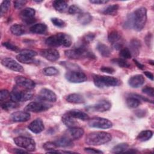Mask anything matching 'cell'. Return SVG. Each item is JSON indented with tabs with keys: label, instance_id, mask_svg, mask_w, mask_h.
Masks as SVG:
<instances>
[{
	"label": "cell",
	"instance_id": "6da1fadb",
	"mask_svg": "<svg viewBox=\"0 0 154 154\" xmlns=\"http://www.w3.org/2000/svg\"><path fill=\"white\" fill-rule=\"evenodd\" d=\"M147 21V10L141 7L128 16L126 24L137 31H141Z\"/></svg>",
	"mask_w": 154,
	"mask_h": 154
},
{
	"label": "cell",
	"instance_id": "7a4b0ae2",
	"mask_svg": "<svg viewBox=\"0 0 154 154\" xmlns=\"http://www.w3.org/2000/svg\"><path fill=\"white\" fill-rule=\"evenodd\" d=\"M64 54L67 58L73 60H79L87 58L90 59L96 58L94 54L88 50L87 45L82 41L80 42L79 43H78L76 46L73 49L65 51Z\"/></svg>",
	"mask_w": 154,
	"mask_h": 154
},
{
	"label": "cell",
	"instance_id": "3957f363",
	"mask_svg": "<svg viewBox=\"0 0 154 154\" xmlns=\"http://www.w3.org/2000/svg\"><path fill=\"white\" fill-rule=\"evenodd\" d=\"M111 139V135L108 132L103 131L92 132L87 135L85 143L91 146H99L109 142Z\"/></svg>",
	"mask_w": 154,
	"mask_h": 154
},
{
	"label": "cell",
	"instance_id": "277c9868",
	"mask_svg": "<svg viewBox=\"0 0 154 154\" xmlns=\"http://www.w3.org/2000/svg\"><path fill=\"white\" fill-rule=\"evenodd\" d=\"M45 43L51 47H58L61 45L70 47L72 43V37L69 34L60 32L47 38Z\"/></svg>",
	"mask_w": 154,
	"mask_h": 154
},
{
	"label": "cell",
	"instance_id": "5b68a950",
	"mask_svg": "<svg viewBox=\"0 0 154 154\" xmlns=\"http://www.w3.org/2000/svg\"><path fill=\"white\" fill-rule=\"evenodd\" d=\"M93 82L97 87L101 88L105 87H115L120 84V81L115 77L99 75H94L93 76Z\"/></svg>",
	"mask_w": 154,
	"mask_h": 154
},
{
	"label": "cell",
	"instance_id": "8992f818",
	"mask_svg": "<svg viewBox=\"0 0 154 154\" xmlns=\"http://www.w3.org/2000/svg\"><path fill=\"white\" fill-rule=\"evenodd\" d=\"M33 93L31 90H20L17 87H16L11 92L10 97L11 100L19 102L31 100L33 97Z\"/></svg>",
	"mask_w": 154,
	"mask_h": 154
},
{
	"label": "cell",
	"instance_id": "52a82bcc",
	"mask_svg": "<svg viewBox=\"0 0 154 154\" xmlns=\"http://www.w3.org/2000/svg\"><path fill=\"white\" fill-rule=\"evenodd\" d=\"M14 142L17 146L25 149L28 152H32L35 150V142L31 138L19 136L14 138Z\"/></svg>",
	"mask_w": 154,
	"mask_h": 154
},
{
	"label": "cell",
	"instance_id": "ba28073f",
	"mask_svg": "<svg viewBox=\"0 0 154 154\" xmlns=\"http://www.w3.org/2000/svg\"><path fill=\"white\" fill-rule=\"evenodd\" d=\"M65 78L67 81L72 83H81L87 79L86 75L81 69L68 70L65 74Z\"/></svg>",
	"mask_w": 154,
	"mask_h": 154
},
{
	"label": "cell",
	"instance_id": "9c48e42d",
	"mask_svg": "<svg viewBox=\"0 0 154 154\" xmlns=\"http://www.w3.org/2000/svg\"><path fill=\"white\" fill-rule=\"evenodd\" d=\"M88 125L91 128L105 129L111 128L112 126V123L107 119L96 117L89 120Z\"/></svg>",
	"mask_w": 154,
	"mask_h": 154
},
{
	"label": "cell",
	"instance_id": "30bf717a",
	"mask_svg": "<svg viewBox=\"0 0 154 154\" xmlns=\"http://www.w3.org/2000/svg\"><path fill=\"white\" fill-rule=\"evenodd\" d=\"M51 106V105L42 101H35L28 103L25 108V110L28 112H40L49 109Z\"/></svg>",
	"mask_w": 154,
	"mask_h": 154
},
{
	"label": "cell",
	"instance_id": "8fae6325",
	"mask_svg": "<svg viewBox=\"0 0 154 154\" xmlns=\"http://www.w3.org/2000/svg\"><path fill=\"white\" fill-rule=\"evenodd\" d=\"M108 42L111 44L113 48L120 49L123 45V40L120 34L117 31H111L108 35Z\"/></svg>",
	"mask_w": 154,
	"mask_h": 154
},
{
	"label": "cell",
	"instance_id": "7c38bea8",
	"mask_svg": "<svg viewBox=\"0 0 154 154\" xmlns=\"http://www.w3.org/2000/svg\"><path fill=\"white\" fill-rule=\"evenodd\" d=\"M1 64L7 67L8 69H10L13 71L19 72H23L24 69L23 67L16 61L13 60L11 58H4L1 60Z\"/></svg>",
	"mask_w": 154,
	"mask_h": 154
},
{
	"label": "cell",
	"instance_id": "4fadbf2b",
	"mask_svg": "<svg viewBox=\"0 0 154 154\" xmlns=\"http://www.w3.org/2000/svg\"><path fill=\"white\" fill-rule=\"evenodd\" d=\"M111 107V103L108 100H102L92 106H88L86 108L90 111L102 112L109 110Z\"/></svg>",
	"mask_w": 154,
	"mask_h": 154
},
{
	"label": "cell",
	"instance_id": "5bb4252c",
	"mask_svg": "<svg viewBox=\"0 0 154 154\" xmlns=\"http://www.w3.org/2000/svg\"><path fill=\"white\" fill-rule=\"evenodd\" d=\"M40 54L47 60L52 62L58 60L60 58L59 52L57 49L53 48L42 49L40 51Z\"/></svg>",
	"mask_w": 154,
	"mask_h": 154
},
{
	"label": "cell",
	"instance_id": "9a60e30c",
	"mask_svg": "<svg viewBox=\"0 0 154 154\" xmlns=\"http://www.w3.org/2000/svg\"><path fill=\"white\" fill-rule=\"evenodd\" d=\"M14 81L18 87H22L26 89L32 90L35 86V83L32 80L24 76H16L14 79Z\"/></svg>",
	"mask_w": 154,
	"mask_h": 154
},
{
	"label": "cell",
	"instance_id": "2e32d148",
	"mask_svg": "<svg viewBox=\"0 0 154 154\" xmlns=\"http://www.w3.org/2000/svg\"><path fill=\"white\" fill-rule=\"evenodd\" d=\"M84 134V131L82 128L78 126L69 128L66 132L64 136L67 137L72 140H76L81 138Z\"/></svg>",
	"mask_w": 154,
	"mask_h": 154
},
{
	"label": "cell",
	"instance_id": "e0dca14e",
	"mask_svg": "<svg viewBox=\"0 0 154 154\" xmlns=\"http://www.w3.org/2000/svg\"><path fill=\"white\" fill-rule=\"evenodd\" d=\"M38 99L41 100H46L49 102H55L57 100V95L52 90L48 88H42L38 96Z\"/></svg>",
	"mask_w": 154,
	"mask_h": 154
},
{
	"label": "cell",
	"instance_id": "ac0fdd59",
	"mask_svg": "<svg viewBox=\"0 0 154 154\" xmlns=\"http://www.w3.org/2000/svg\"><path fill=\"white\" fill-rule=\"evenodd\" d=\"M31 116L28 111H17L11 114V120L14 122H24L30 119Z\"/></svg>",
	"mask_w": 154,
	"mask_h": 154
},
{
	"label": "cell",
	"instance_id": "d6986e66",
	"mask_svg": "<svg viewBox=\"0 0 154 154\" xmlns=\"http://www.w3.org/2000/svg\"><path fill=\"white\" fill-rule=\"evenodd\" d=\"M35 13V11L34 9L27 7L20 12V16L26 23H32L35 22V19L34 18Z\"/></svg>",
	"mask_w": 154,
	"mask_h": 154
},
{
	"label": "cell",
	"instance_id": "ffe728a7",
	"mask_svg": "<svg viewBox=\"0 0 154 154\" xmlns=\"http://www.w3.org/2000/svg\"><path fill=\"white\" fill-rule=\"evenodd\" d=\"M44 124L41 119H36L28 126V128L34 134H38L42 132L44 129Z\"/></svg>",
	"mask_w": 154,
	"mask_h": 154
},
{
	"label": "cell",
	"instance_id": "44dd1931",
	"mask_svg": "<svg viewBox=\"0 0 154 154\" xmlns=\"http://www.w3.org/2000/svg\"><path fill=\"white\" fill-rule=\"evenodd\" d=\"M145 79L142 75H135L128 80V84L132 88H138L144 83Z\"/></svg>",
	"mask_w": 154,
	"mask_h": 154
},
{
	"label": "cell",
	"instance_id": "7402d4cb",
	"mask_svg": "<svg viewBox=\"0 0 154 154\" xmlns=\"http://www.w3.org/2000/svg\"><path fill=\"white\" fill-rule=\"evenodd\" d=\"M66 113L74 119H80L83 121H86L89 120V116L85 112L79 109L69 110L67 111Z\"/></svg>",
	"mask_w": 154,
	"mask_h": 154
},
{
	"label": "cell",
	"instance_id": "603a6c76",
	"mask_svg": "<svg viewBox=\"0 0 154 154\" xmlns=\"http://www.w3.org/2000/svg\"><path fill=\"white\" fill-rule=\"evenodd\" d=\"M66 100L72 103H82L85 102L84 96L78 93H72L67 95L66 97Z\"/></svg>",
	"mask_w": 154,
	"mask_h": 154
},
{
	"label": "cell",
	"instance_id": "cb8c5ba5",
	"mask_svg": "<svg viewBox=\"0 0 154 154\" xmlns=\"http://www.w3.org/2000/svg\"><path fill=\"white\" fill-rule=\"evenodd\" d=\"M54 142L55 143V144L58 147H69L73 146L72 140L64 135L58 138Z\"/></svg>",
	"mask_w": 154,
	"mask_h": 154
},
{
	"label": "cell",
	"instance_id": "d4e9b609",
	"mask_svg": "<svg viewBox=\"0 0 154 154\" xmlns=\"http://www.w3.org/2000/svg\"><path fill=\"white\" fill-rule=\"evenodd\" d=\"M62 122L66 126H67L69 128L78 126V122L75 121L74 118L72 117L71 116H70L66 113H65L63 116Z\"/></svg>",
	"mask_w": 154,
	"mask_h": 154
},
{
	"label": "cell",
	"instance_id": "484cf974",
	"mask_svg": "<svg viewBox=\"0 0 154 154\" xmlns=\"http://www.w3.org/2000/svg\"><path fill=\"white\" fill-rule=\"evenodd\" d=\"M130 51L131 54L134 55H137L139 54V49L141 47V42L137 38H134L131 40L130 44Z\"/></svg>",
	"mask_w": 154,
	"mask_h": 154
},
{
	"label": "cell",
	"instance_id": "4316f807",
	"mask_svg": "<svg viewBox=\"0 0 154 154\" xmlns=\"http://www.w3.org/2000/svg\"><path fill=\"white\" fill-rule=\"evenodd\" d=\"M126 105L130 108H137L141 103V100L132 94L126 99Z\"/></svg>",
	"mask_w": 154,
	"mask_h": 154
},
{
	"label": "cell",
	"instance_id": "83f0119b",
	"mask_svg": "<svg viewBox=\"0 0 154 154\" xmlns=\"http://www.w3.org/2000/svg\"><path fill=\"white\" fill-rule=\"evenodd\" d=\"M47 29V26L43 23H38L33 25L29 29L30 31L34 34H43Z\"/></svg>",
	"mask_w": 154,
	"mask_h": 154
},
{
	"label": "cell",
	"instance_id": "f1b7e54d",
	"mask_svg": "<svg viewBox=\"0 0 154 154\" xmlns=\"http://www.w3.org/2000/svg\"><path fill=\"white\" fill-rule=\"evenodd\" d=\"M96 48L100 54L104 57H108L111 55V51L110 48L103 43H99L96 46Z\"/></svg>",
	"mask_w": 154,
	"mask_h": 154
},
{
	"label": "cell",
	"instance_id": "f546056e",
	"mask_svg": "<svg viewBox=\"0 0 154 154\" xmlns=\"http://www.w3.org/2000/svg\"><path fill=\"white\" fill-rule=\"evenodd\" d=\"M11 32L15 35H22L25 34L26 29L24 26L19 24H14L10 27Z\"/></svg>",
	"mask_w": 154,
	"mask_h": 154
},
{
	"label": "cell",
	"instance_id": "4dcf8cb0",
	"mask_svg": "<svg viewBox=\"0 0 154 154\" xmlns=\"http://www.w3.org/2000/svg\"><path fill=\"white\" fill-rule=\"evenodd\" d=\"M54 8L59 12H64L67 8V3L65 1L56 0L52 3Z\"/></svg>",
	"mask_w": 154,
	"mask_h": 154
},
{
	"label": "cell",
	"instance_id": "1f68e13d",
	"mask_svg": "<svg viewBox=\"0 0 154 154\" xmlns=\"http://www.w3.org/2000/svg\"><path fill=\"white\" fill-rule=\"evenodd\" d=\"M91 20L92 17L88 13H81L78 17V22L83 25L89 23Z\"/></svg>",
	"mask_w": 154,
	"mask_h": 154
},
{
	"label": "cell",
	"instance_id": "d6a6232c",
	"mask_svg": "<svg viewBox=\"0 0 154 154\" xmlns=\"http://www.w3.org/2000/svg\"><path fill=\"white\" fill-rule=\"evenodd\" d=\"M152 136H153L152 131L150 130H145L139 133V134L137 137V139L140 141L144 142L150 140L152 137Z\"/></svg>",
	"mask_w": 154,
	"mask_h": 154
},
{
	"label": "cell",
	"instance_id": "836d02e7",
	"mask_svg": "<svg viewBox=\"0 0 154 154\" xmlns=\"http://www.w3.org/2000/svg\"><path fill=\"white\" fill-rule=\"evenodd\" d=\"M119 6L118 4H112L106 7L103 11L102 13L104 14L107 15H116L118 11Z\"/></svg>",
	"mask_w": 154,
	"mask_h": 154
},
{
	"label": "cell",
	"instance_id": "e575fe53",
	"mask_svg": "<svg viewBox=\"0 0 154 154\" xmlns=\"http://www.w3.org/2000/svg\"><path fill=\"white\" fill-rule=\"evenodd\" d=\"M16 59L20 63H24V64H32L34 63L35 62V60L33 57H28L20 54H19L16 56Z\"/></svg>",
	"mask_w": 154,
	"mask_h": 154
},
{
	"label": "cell",
	"instance_id": "d590c367",
	"mask_svg": "<svg viewBox=\"0 0 154 154\" xmlns=\"http://www.w3.org/2000/svg\"><path fill=\"white\" fill-rule=\"evenodd\" d=\"M128 144L125 143L119 144L116 146H115L112 149L111 152L114 153H122L125 152L128 149Z\"/></svg>",
	"mask_w": 154,
	"mask_h": 154
},
{
	"label": "cell",
	"instance_id": "8d00e7d4",
	"mask_svg": "<svg viewBox=\"0 0 154 154\" xmlns=\"http://www.w3.org/2000/svg\"><path fill=\"white\" fill-rule=\"evenodd\" d=\"M42 73L46 76H54L58 73V70L55 67H47L43 69Z\"/></svg>",
	"mask_w": 154,
	"mask_h": 154
},
{
	"label": "cell",
	"instance_id": "74e56055",
	"mask_svg": "<svg viewBox=\"0 0 154 154\" xmlns=\"http://www.w3.org/2000/svg\"><path fill=\"white\" fill-rule=\"evenodd\" d=\"M18 106H19V104L17 103V102H14L11 100V101L5 102L1 105L2 108L4 109V110H8V109H11L16 108Z\"/></svg>",
	"mask_w": 154,
	"mask_h": 154
},
{
	"label": "cell",
	"instance_id": "f35d334b",
	"mask_svg": "<svg viewBox=\"0 0 154 154\" xmlns=\"http://www.w3.org/2000/svg\"><path fill=\"white\" fill-rule=\"evenodd\" d=\"M111 61L116 64H117L119 67H124V68H129L130 67L129 63L125 59L119 58H114L111 60Z\"/></svg>",
	"mask_w": 154,
	"mask_h": 154
},
{
	"label": "cell",
	"instance_id": "ab89813d",
	"mask_svg": "<svg viewBox=\"0 0 154 154\" xmlns=\"http://www.w3.org/2000/svg\"><path fill=\"white\" fill-rule=\"evenodd\" d=\"M10 7V1H4L1 5V16L4 15L9 10Z\"/></svg>",
	"mask_w": 154,
	"mask_h": 154
},
{
	"label": "cell",
	"instance_id": "60d3db41",
	"mask_svg": "<svg viewBox=\"0 0 154 154\" xmlns=\"http://www.w3.org/2000/svg\"><path fill=\"white\" fill-rule=\"evenodd\" d=\"M119 55H120L121 58H123L125 60L131 58L132 57V54H131V52L129 49H128L127 48L121 49Z\"/></svg>",
	"mask_w": 154,
	"mask_h": 154
},
{
	"label": "cell",
	"instance_id": "b9f144b4",
	"mask_svg": "<svg viewBox=\"0 0 154 154\" xmlns=\"http://www.w3.org/2000/svg\"><path fill=\"white\" fill-rule=\"evenodd\" d=\"M63 66H64L66 69H68V70H79L81 69L80 67L75 64L70 63V62H61L60 63Z\"/></svg>",
	"mask_w": 154,
	"mask_h": 154
},
{
	"label": "cell",
	"instance_id": "7bdbcfd3",
	"mask_svg": "<svg viewBox=\"0 0 154 154\" xmlns=\"http://www.w3.org/2000/svg\"><path fill=\"white\" fill-rule=\"evenodd\" d=\"M94 37L95 35L93 33H88L83 36L81 41L84 43L88 45L94 40Z\"/></svg>",
	"mask_w": 154,
	"mask_h": 154
},
{
	"label": "cell",
	"instance_id": "ee69618b",
	"mask_svg": "<svg viewBox=\"0 0 154 154\" xmlns=\"http://www.w3.org/2000/svg\"><path fill=\"white\" fill-rule=\"evenodd\" d=\"M2 46H4L5 48H6L7 49H9V50H11L12 51H14V52H18L20 51L19 47H17L16 45L10 43V42H4L2 43Z\"/></svg>",
	"mask_w": 154,
	"mask_h": 154
},
{
	"label": "cell",
	"instance_id": "f6af8a7d",
	"mask_svg": "<svg viewBox=\"0 0 154 154\" xmlns=\"http://www.w3.org/2000/svg\"><path fill=\"white\" fill-rule=\"evenodd\" d=\"M52 23L56 26L57 27H60V28H63L64 26H65L66 25V23L64 22V21H63V20H61V19L57 18V17H53L51 18V19Z\"/></svg>",
	"mask_w": 154,
	"mask_h": 154
},
{
	"label": "cell",
	"instance_id": "bcb514c9",
	"mask_svg": "<svg viewBox=\"0 0 154 154\" xmlns=\"http://www.w3.org/2000/svg\"><path fill=\"white\" fill-rule=\"evenodd\" d=\"M43 148L48 151H51V150H55V149H57L58 147V146H57V144H55V142H46L45 143L43 146Z\"/></svg>",
	"mask_w": 154,
	"mask_h": 154
},
{
	"label": "cell",
	"instance_id": "7dc6e473",
	"mask_svg": "<svg viewBox=\"0 0 154 154\" xmlns=\"http://www.w3.org/2000/svg\"><path fill=\"white\" fill-rule=\"evenodd\" d=\"M19 54L33 58H34L37 55V53L35 51L30 49H23L19 52Z\"/></svg>",
	"mask_w": 154,
	"mask_h": 154
},
{
	"label": "cell",
	"instance_id": "c3c4849f",
	"mask_svg": "<svg viewBox=\"0 0 154 154\" xmlns=\"http://www.w3.org/2000/svg\"><path fill=\"white\" fill-rule=\"evenodd\" d=\"M69 14H80L81 13V9L77 5L73 4L70 6L68 10Z\"/></svg>",
	"mask_w": 154,
	"mask_h": 154
},
{
	"label": "cell",
	"instance_id": "681fc988",
	"mask_svg": "<svg viewBox=\"0 0 154 154\" xmlns=\"http://www.w3.org/2000/svg\"><path fill=\"white\" fill-rule=\"evenodd\" d=\"M143 92L147 95L150 96V97H153L154 96V89L153 87H149V86H146L144 87L142 90Z\"/></svg>",
	"mask_w": 154,
	"mask_h": 154
},
{
	"label": "cell",
	"instance_id": "f907efd6",
	"mask_svg": "<svg viewBox=\"0 0 154 154\" xmlns=\"http://www.w3.org/2000/svg\"><path fill=\"white\" fill-rule=\"evenodd\" d=\"M10 96V93L9 91L7 90H2L0 92V99L1 101H3L4 100H5L8 97Z\"/></svg>",
	"mask_w": 154,
	"mask_h": 154
},
{
	"label": "cell",
	"instance_id": "816d5d0a",
	"mask_svg": "<svg viewBox=\"0 0 154 154\" xmlns=\"http://www.w3.org/2000/svg\"><path fill=\"white\" fill-rule=\"evenodd\" d=\"M26 2H27L26 1H22V0L15 1L14 2V6L16 8L19 9V8H21L22 7H23Z\"/></svg>",
	"mask_w": 154,
	"mask_h": 154
},
{
	"label": "cell",
	"instance_id": "f5cc1de1",
	"mask_svg": "<svg viewBox=\"0 0 154 154\" xmlns=\"http://www.w3.org/2000/svg\"><path fill=\"white\" fill-rule=\"evenodd\" d=\"M100 70L102 72L106 73L108 74H112L115 72V70L110 67H102Z\"/></svg>",
	"mask_w": 154,
	"mask_h": 154
},
{
	"label": "cell",
	"instance_id": "db71d44e",
	"mask_svg": "<svg viewBox=\"0 0 154 154\" xmlns=\"http://www.w3.org/2000/svg\"><path fill=\"white\" fill-rule=\"evenodd\" d=\"M84 150L88 153H103L102 151L94 148H91V147L84 148Z\"/></svg>",
	"mask_w": 154,
	"mask_h": 154
},
{
	"label": "cell",
	"instance_id": "11a10c76",
	"mask_svg": "<svg viewBox=\"0 0 154 154\" xmlns=\"http://www.w3.org/2000/svg\"><path fill=\"white\" fill-rule=\"evenodd\" d=\"M90 2L92 4H106L108 2V1H105V0H91Z\"/></svg>",
	"mask_w": 154,
	"mask_h": 154
},
{
	"label": "cell",
	"instance_id": "9f6ffc18",
	"mask_svg": "<svg viewBox=\"0 0 154 154\" xmlns=\"http://www.w3.org/2000/svg\"><path fill=\"white\" fill-rule=\"evenodd\" d=\"M144 75H145L148 78L150 79L152 81L153 80V74H152L151 72L146 71V72H144Z\"/></svg>",
	"mask_w": 154,
	"mask_h": 154
},
{
	"label": "cell",
	"instance_id": "6f0895ef",
	"mask_svg": "<svg viewBox=\"0 0 154 154\" xmlns=\"http://www.w3.org/2000/svg\"><path fill=\"white\" fill-rule=\"evenodd\" d=\"M134 63L136 64V65L137 66V67L139 68V69H143L144 68V66L143 65V64H141L140 63H139L138 61H137L136 60H134Z\"/></svg>",
	"mask_w": 154,
	"mask_h": 154
},
{
	"label": "cell",
	"instance_id": "680465c9",
	"mask_svg": "<svg viewBox=\"0 0 154 154\" xmlns=\"http://www.w3.org/2000/svg\"><path fill=\"white\" fill-rule=\"evenodd\" d=\"M15 152L17 153H27L28 151L26 150H22L21 149H15Z\"/></svg>",
	"mask_w": 154,
	"mask_h": 154
},
{
	"label": "cell",
	"instance_id": "91938a15",
	"mask_svg": "<svg viewBox=\"0 0 154 154\" xmlns=\"http://www.w3.org/2000/svg\"><path fill=\"white\" fill-rule=\"evenodd\" d=\"M149 63H150L152 65H153V60H150Z\"/></svg>",
	"mask_w": 154,
	"mask_h": 154
},
{
	"label": "cell",
	"instance_id": "94428289",
	"mask_svg": "<svg viewBox=\"0 0 154 154\" xmlns=\"http://www.w3.org/2000/svg\"><path fill=\"white\" fill-rule=\"evenodd\" d=\"M35 2H37V3H40V2H42V1H34Z\"/></svg>",
	"mask_w": 154,
	"mask_h": 154
}]
</instances>
